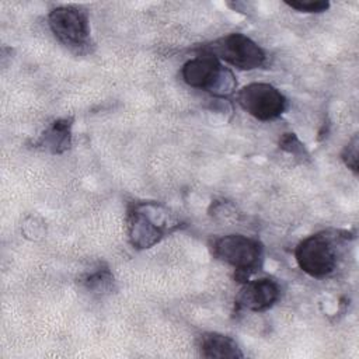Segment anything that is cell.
<instances>
[{
    "instance_id": "8992f818",
    "label": "cell",
    "mask_w": 359,
    "mask_h": 359,
    "mask_svg": "<svg viewBox=\"0 0 359 359\" xmlns=\"http://www.w3.org/2000/svg\"><path fill=\"white\" fill-rule=\"evenodd\" d=\"M238 105L259 121H272L286 108L285 95L272 84L251 83L237 93Z\"/></svg>"
},
{
    "instance_id": "52a82bcc",
    "label": "cell",
    "mask_w": 359,
    "mask_h": 359,
    "mask_svg": "<svg viewBox=\"0 0 359 359\" xmlns=\"http://www.w3.org/2000/svg\"><path fill=\"white\" fill-rule=\"evenodd\" d=\"M49 27L53 35L66 46L80 49L87 45L90 35L88 18L84 11L73 6H60L49 13Z\"/></svg>"
},
{
    "instance_id": "5b68a950",
    "label": "cell",
    "mask_w": 359,
    "mask_h": 359,
    "mask_svg": "<svg viewBox=\"0 0 359 359\" xmlns=\"http://www.w3.org/2000/svg\"><path fill=\"white\" fill-rule=\"evenodd\" d=\"M208 52L241 70H254L265 63V52L251 38L240 32L224 35L206 46Z\"/></svg>"
},
{
    "instance_id": "ba28073f",
    "label": "cell",
    "mask_w": 359,
    "mask_h": 359,
    "mask_svg": "<svg viewBox=\"0 0 359 359\" xmlns=\"http://www.w3.org/2000/svg\"><path fill=\"white\" fill-rule=\"evenodd\" d=\"M279 285L269 278H259L247 282L237 297V306L250 311H265L271 309L279 299Z\"/></svg>"
},
{
    "instance_id": "9c48e42d",
    "label": "cell",
    "mask_w": 359,
    "mask_h": 359,
    "mask_svg": "<svg viewBox=\"0 0 359 359\" xmlns=\"http://www.w3.org/2000/svg\"><path fill=\"white\" fill-rule=\"evenodd\" d=\"M199 355L203 358H243L237 342L219 332H205L198 339Z\"/></svg>"
},
{
    "instance_id": "6da1fadb",
    "label": "cell",
    "mask_w": 359,
    "mask_h": 359,
    "mask_svg": "<svg viewBox=\"0 0 359 359\" xmlns=\"http://www.w3.org/2000/svg\"><path fill=\"white\" fill-rule=\"evenodd\" d=\"M181 76L189 87L209 91L217 97H226L236 88L231 72L223 67L220 60L208 50L188 60L182 66Z\"/></svg>"
},
{
    "instance_id": "277c9868",
    "label": "cell",
    "mask_w": 359,
    "mask_h": 359,
    "mask_svg": "<svg viewBox=\"0 0 359 359\" xmlns=\"http://www.w3.org/2000/svg\"><path fill=\"white\" fill-rule=\"evenodd\" d=\"M335 238L323 231L302 240L294 251L300 269L313 278H324L334 272L338 261Z\"/></svg>"
},
{
    "instance_id": "30bf717a",
    "label": "cell",
    "mask_w": 359,
    "mask_h": 359,
    "mask_svg": "<svg viewBox=\"0 0 359 359\" xmlns=\"http://www.w3.org/2000/svg\"><path fill=\"white\" fill-rule=\"evenodd\" d=\"M70 119L55 121L46 132H43L39 143L49 149L52 153H62L70 146Z\"/></svg>"
},
{
    "instance_id": "4fadbf2b",
    "label": "cell",
    "mask_w": 359,
    "mask_h": 359,
    "mask_svg": "<svg viewBox=\"0 0 359 359\" xmlns=\"http://www.w3.org/2000/svg\"><path fill=\"white\" fill-rule=\"evenodd\" d=\"M279 147L297 157H303L306 154L304 144L296 137L294 133H283L279 140Z\"/></svg>"
},
{
    "instance_id": "8fae6325",
    "label": "cell",
    "mask_w": 359,
    "mask_h": 359,
    "mask_svg": "<svg viewBox=\"0 0 359 359\" xmlns=\"http://www.w3.org/2000/svg\"><path fill=\"white\" fill-rule=\"evenodd\" d=\"M112 282V276L108 269H98L94 273L86 275L83 283L87 289L91 290H104L107 289Z\"/></svg>"
},
{
    "instance_id": "7c38bea8",
    "label": "cell",
    "mask_w": 359,
    "mask_h": 359,
    "mask_svg": "<svg viewBox=\"0 0 359 359\" xmlns=\"http://www.w3.org/2000/svg\"><path fill=\"white\" fill-rule=\"evenodd\" d=\"M286 4L297 11L304 13H323L330 7L327 0H292L286 1Z\"/></svg>"
},
{
    "instance_id": "5bb4252c",
    "label": "cell",
    "mask_w": 359,
    "mask_h": 359,
    "mask_svg": "<svg viewBox=\"0 0 359 359\" xmlns=\"http://www.w3.org/2000/svg\"><path fill=\"white\" fill-rule=\"evenodd\" d=\"M341 157L346 167H349L353 172H358V136H353L352 140L345 146Z\"/></svg>"
},
{
    "instance_id": "7a4b0ae2",
    "label": "cell",
    "mask_w": 359,
    "mask_h": 359,
    "mask_svg": "<svg viewBox=\"0 0 359 359\" xmlns=\"http://www.w3.org/2000/svg\"><path fill=\"white\" fill-rule=\"evenodd\" d=\"M172 222L158 203H136L128 212V234L133 247L150 248L171 230Z\"/></svg>"
},
{
    "instance_id": "3957f363",
    "label": "cell",
    "mask_w": 359,
    "mask_h": 359,
    "mask_svg": "<svg viewBox=\"0 0 359 359\" xmlns=\"http://www.w3.org/2000/svg\"><path fill=\"white\" fill-rule=\"evenodd\" d=\"M213 254L236 269V279L245 282L261 266L262 245L255 238L243 234H229L213 243Z\"/></svg>"
}]
</instances>
